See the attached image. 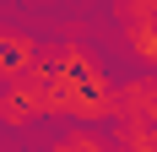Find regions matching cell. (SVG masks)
<instances>
[{"label":"cell","mask_w":157,"mask_h":152,"mask_svg":"<svg viewBox=\"0 0 157 152\" xmlns=\"http://www.w3.org/2000/svg\"><path fill=\"white\" fill-rule=\"evenodd\" d=\"M125 38H130V49H136V60L157 71V22H141V27H125Z\"/></svg>","instance_id":"cell-1"}]
</instances>
